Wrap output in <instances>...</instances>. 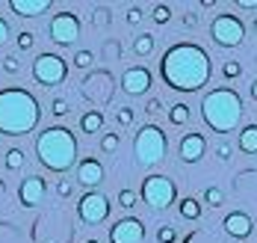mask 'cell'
Masks as SVG:
<instances>
[{"label":"cell","mask_w":257,"mask_h":243,"mask_svg":"<svg viewBox=\"0 0 257 243\" xmlns=\"http://www.w3.org/2000/svg\"><path fill=\"white\" fill-rule=\"evenodd\" d=\"M254 30H257V18H254Z\"/></svg>","instance_id":"43"},{"label":"cell","mask_w":257,"mask_h":243,"mask_svg":"<svg viewBox=\"0 0 257 243\" xmlns=\"http://www.w3.org/2000/svg\"><path fill=\"white\" fill-rule=\"evenodd\" d=\"M51 113L53 116H68V101H65V98H53Z\"/></svg>","instance_id":"34"},{"label":"cell","mask_w":257,"mask_h":243,"mask_svg":"<svg viewBox=\"0 0 257 243\" xmlns=\"http://www.w3.org/2000/svg\"><path fill=\"white\" fill-rule=\"evenodd\" d=\"M15 42H18V51H30V48L36 45V36H33L30 30H24V33H18V39H15Z\"/></svg>","instance_id":"29"},{"label":"cell","mask_w":257,"mask_h":243,"mask_svg":"<svg viewBox=\"0 0 257 243\" xmlns=\"http://www.w3.org/2000/svg\"><path fill=\"white\" fill-rule=\"evenodd\" d=\"M142 18H145V12L139 6H130L127 9V24H142Z\"/></svg>","instance_id":"36"},{"label":"cell","mask_w":257,"mask_h":243,"mask_svg":"<svg viewBox=\"0 0 257 243\" xmlns=\"http://www.w3.org/2000/svg\"><path fill=\"white\" fill-rule=\"evenodd\" d=\"M80 128H83L86 134H98L103 128V113L101 110H89V113L80 119Z\"/></svg>","instance_id":"19"},{"label":"cell","mask_w":257,"mask_h":243,"mask_svg":"<svg viewBox=\"0 0 257 243\" xmlns=\"http://www.w3.org/2000/svg\"><path fill=\"white\" fill-rule=\"evenodd\" d=\"M145 113H151V116L163 113V101H160V98H151V101H148V107H145Z\"/></svg>","instance_id":"38"},{"label":"cell","mask_w":257,"mask_h":243,"mask_svg":"<svg viewBox=\"0 0 257 243\" xmlns=\"http://www.w3.org/2000/svg\"><path fill=\"white\" fill-rule=\"evenodd\" d=\"M142 199L145 205H151L154 211H166L169 205H175L178 199V187L169 175H148L142 181Z\"/></svg>","instance_id":"6"},{"label":"cell","mask_w":257,"mask_h":243,"mask_svg":"<svg viewBox=\"0 0 257 243\" xmlns=\"http://www.w3.org/2000/svg\"><path fill=\"white\" fill-rule=\"evenodd\" d=\"M45 193H48V181L42 175H27L21 181V187H18V202L24 208H36V205L45 202Z\"/></svg>","instance_id":"12"},{"label":"cell","mask_w":257,"mask_h":243,"mask_svg":"<svg viewBox=\"0 0 257 243\" xmlns=\"http://www.w3.org/2000/svg\"><path fill=\"white\" fill-rule=\"evenodd\" d=\"M118 205H121V208H127V211H130V208L136 205V193H133V190H127V187H124V190H121V193H118Z\"/></svg>","instance_id":"31"},{"label":"cell","mask_w":257,"mask_h":243,"mask_svg":"<svg viewBox=\"0 0 257 243\" xmlns=\"http://www.w3.org/2000/svg\"><path fill=\"white\" fill-rule=\"evenodd\" d=\"M180 216H183V219H198V216H201V202L192 199V196L183 199V202H180Z\"/></svg>","instance_id":"22"},{"label":"cell","mask_w":257,"mask_h":243,"mask_svg":"<svg viewBox=\"0 0 257 243\" xmlns=\"http://www.w3.org/2000/svg\"><path fill=\"white\" fill-rule=\"evenodd\" d=\"M189 116H192V110L186 107V104H175V107H169V122L178 125V128H183V125L189 122Z\"/></svg>","instance_id":"21"},{"label":"cell","mask_w":257,"mask_h":243,"mask_svg":"<svg viewBox=\"0 0 257 243\" xmlns=\"http://www.w3.org/2000/svg\"><path fill=\"white\" fill-rule=\"evenodd\" d=\"M242 98L228 89V86H219L213 92H207L204 101H201V116H204L207 128L216 131V134H231L239 128V119H242Z\"/></svg>","instance_id":"4"},{"label":"cell","mask_w":257,"mask_h":243,"mask_svg":"<svg viewBox=\"0 0 257 243\" xmlns=\"http://www.w3.org/2000/svg\"><path fill=\"white\" fill-rule=\"evenodd\" d=\"M56 193H59L62 199H68V196L74 193V184H71V181H59V184H56Z\"/></svg>","instance_id":"37"},{"label":"cell","mask_w":257,"mask_h":243,"mask_svg":"<svg viewBox=\"0 0 257 243\" xmlns=\"http://www.w3.org/2000/svg\"><path fill=\"white\" fill-rule=\"evenodd\" d=\"M115 119H118V125H121V128L133 125V107H121L118 113H115Z\"/></svg>","instance_id":"33"},{"label":"cell","mask_w":257,"mask_h":243,"mask_svg":"<svg viewBox=\"0 0 257 243\" xmlns=\"http://www.w3.org/2000/svg\"><path fill=\"white\" fill-rule=\"evenodd\" d=\"M222 77H225V80H236V77H242V65H239L236 59H228V62L222 65Z\"/></svg>","instance_id":"24"},{"label":"cell","mask_w":257,"mask_h":243,"mask_svg":"<svg viewBox=\"0 0 257 243\" xmlns=\"http://www.w3.org/2000/svg\"><path fill=\"white\" fill-rule=\"evenodd\" d=\"M239 151L257 154V125H245V128L239 131Z\"/></svg>","instance_id":"18"},{"label":"cell","mask_w":257,"mask_h":243,"mask_svg":"<svg viewBox=\"0 0 257 243\" xmlns=\"http://www.w3.org/2000/svg\"><path fill=\"white\" fill-rule=\"evenodd\" d=\"M3 71H6V74H18V71H21V62H18L15 54H9L6 59H3Z\"/></svg>","instance_id":"30"},{"label":"cell","mask_w":257,"mask_h":243,"mask_svg":"<svg viewBox=\"0 0 257 243\" xmlns=\"http://www.w3.org/2000/svg\"><path fill=\"white\" fill-rule=\"evenodd\" d=\"M86 243H101V240H86Z\"/></svg>","instance_id":"42"},{"label":"cell","mask_w":257,"mask_h":243,"mask_svg":"<svg viewBox=\"0 0 257 243\" xmlns=\"http://www.w3.org/2000/svg\"><path fill=\"white\" fill-rule=\"evenodd\" d=\"M92 62H95V56H92V51H80V54L74 56V65H77V68H89Z\"/></svg>","instance_id":"32"},{"label":"cell","mask_w":257,"mask_h":243,"mask_svg":"<svg viewBox=\"0 0 257 243\" xmlns=\"http://www.w3.org/2000/svg\"><path fill=\"white\" fill-rule=\"evenodd\" d=\"M183 27H186V30L198 27V15H195V12H189V15H183Z\"/></svg>","instance_id":"39"},{"label":"cell","mask_w":257,"mask_h":243,"mask_svg":"<svg viewBox=\"0 0 257 243\" xmlns=\"http://www.w3.org/2000/svg\"><path fill=\"white\" fill-rule=\"evenodd\" d=\"M6 42H9V24H6V21L0 18V48H3Z\"/></svg>","instance_id":"40"},{"label":"cell","mask_w":257,"mask_h":243,"mask_svg":"<svg viewBox=\"0 0 257 243\" xmlns=\"http://www.w3.org/2000/svg\"><path fill=\"white\" fill-rule=\"evenodd\" d=\"M121 89L127 95H145L151 89V71L145 65H133L121 74Z\"/></svg>","instance_id":"13"},{"label":"cell","mask_w":257,"mask_h":243,"mask_svg":"<svg viewBox=\"0 0 257 243\" xmlns=\"http://www.w3.org/2000/svg\"><path fill=\"white\" fill-rule=\"evenodd\" d=\"M157 240H160V243H175V240H178L175 225H160V228H157Z\"/></svg>","instance_id":"27"},{"label":"cell","mask_w":257,"mask_h":243,"mask_svg":"<svg viewBox=\"0 0 257 243\" xmlns=\"http://www.w3.org/2000/svg\"><path fill=\"white\" fill-rule=\"evenodd\" d=\"M21 166H24V151H21V148H9V151H6V169L18 172Z\"/></svg>","instance_id":"23"},{"label":"cell","mask_w":257,"mask_h":243,"mask_svg":"<svg viewBox=\"0 0 257 243\" xmlns=\"http://www.w3.org/2000/svg\"><path fill=\"white\" fill-rule=\"evenodd\" d=\"M118 142H121V134H103L101 136V151L112 154V151L118 148Z\"/></svg>","instance_id":"26"},{"label":"cell","mask_w":257,"mask_h":243,"mask_svg":"<svg viewBox=\"0 0 257 243\" xmlns=\"http://www.w3.org/2000/svg\"><path fill=\"white\" fill-rule=\"evenodd\" d=\"M145 240V222L136 216H124L109 225V243H142Z\"/></svg>","instance_id":"11"},{"label":"cell","mask_w":257,"mask_h":243,"mask_svg":"<svg viewBox=\"0 0 257 243\" xmlns=\"http://www.w3.org/2000/svg\"><path fill=\"white\" fill-rule=\"evenodd\" d=\"M109 199L103 196V193H86L83 199H80V205H77V214L83 222H89V225H98V222H103L106 216H109Z\"/></svg>","instance_id":"10"},{"label":"cell","mask_w":257,"mask_h":243,"mask_svg":"<svg viewBox=\"0 0 257 243\" xmlns=\"http://www.w3.org/2000/svg\"><path fill=\"white\" fill-rule=\"evenodd\" d=\"M103 181V166L95 157H86V160L77 163V184L83 187H98Z\"/></svg>","instance_id":"15"},{"label":"cell","mask_w":257,"mask_h":243,"mask_svg":"<svg viewBox=\"0 0 257 243\" xmlns=\"http://www.w3.org/2000/svg\"><path fill=\"white\" fill-rule=\"evenodd\" d=\"M210 71H213V65H210L207 51L201 45H192V42L172 45L160 59V77L178 92L204 89L207 80H210Z\"/></svg>","instance_id":"1"},{"label":"cell","mask_w":257,"mask_h":243,"mask_svg":"<svg viewBox=\"0 0 257 243\" xmlns=\"http://www.w3.org/2000/svg\"><path fill=\"white\" fill-rule=\"evenodd\" d=\"M251 98H254V101H257V80L251 83Z\"/></svg>","instance_id":"41"},{"label":"cell","mask_w":257,"mask_h":243,"mask_svg":"<svg viewBox=\"0 0 257 243\" xmlns=\"http://www.w3.org/2000/svg\"><path fill=\"white\" fill-rule=\"evenodd\" d=\"M210 36H213V42H216L219 48H239L242 39H245V27H242V21H239L236 15L225 12V15H216V18H213Z\"/></svg>","instance_id":"7"},{"label":"cell","mask_w":257,"mask_h":243,"mask_svg":"<svg viewBox=\"0 0 257 243\" xmlns=\"http://www.w3.org/2000/svg\"><path fill=\"white\" fill-rule=\"evenodd\" d=\"M166 148H169V139L157 125H142L133 136V154L139 166H157L166 157Z\"/></svg>","instance_id":"5"},{"label":"cell","mask_w":257,"mask_h":243,"mask_svg":"<svg viewBox=\"0 0 257 243\" xmlns=\"http://www.w3.org/2000/svg\"><path fill=\"white\" fill-rule=\"evenodd\" d=\"M33 77L42 86H59L68 77V62L59 54H39L33 62Z\"/></svg>","instance_id":"8"},{"label":"cell","mask_w":257,"mask_h":243,"mask_svg":"<svg viewBox=\"0 0 257 243\" xmlns=\"http://www.w3.org/2000/svg\"><path fill=\"white\" fill-rule=\"evenodd\" d=\"M42 119V107L33 92L21 86L0 89V134L3 136H24L30 134Z\"/></svg>","instance_id":"2"},{"label":"cell","mask_w":257,"mask_h":243,"mask_svg":"<svg viewBox=\"0 0 257 243\" xmlns=\"http://www.w3.org/2000/svg\"><path fill=\"white\" fill-rule=\"evenodd\" d=\"M204 202L210 205V208H219V205L225 202V193H222L219 187H207L204 190Z\"/></svg>","instance_id":"25"},{"label":"cell","mask_w":257,"mask_h":243,"mask_svg":"<svg viewBox=\"0 0 257 243\" xmlns=\"http://www.w3.org/2000/svg\"><path fill=\"white\" fill-rule=\"evenodd\" d=\"M36 157L51 172H68L77 163V139L62 125L45 128L36 136Z\"/></svg>","instance_id":"3"},{"label":"cell","mask_w":257,"mask_h":243,"mask_svg":"<svg viewBox=\"0 0 257 243\" xmlns=\"http://www.w3.org/2000/svg\"><path fill=\"white\" fill-rule=\"evenodd\" d=\"M151 18H154L157 24H169V18H172V9H169L166 3H160V6H154V15H151Z\"/></svg>","instance_id":"28"},{"label":"cell","mask_w":257,"mask_h":243,"mask_svg":"<svg viewBox=\"0 0 257 243\" xmlns=\"http://www.w3.org/2000/svg\"><path fill=\"white\" fill-rule=\"evenodd\" d=\"M216 154H219V160H231L233 145L231 142H219V145H216Z\"/></svg>","instance_id":"35"},{"label":"cell","mask_w":257,"mask_h":243,"mask_svg":"<svg viewBox=\"0 0 257 243\" xmlns=\"http://www.w3.org/2000/svg\"><path fill=\"white\" fill-rule=\"evenodd\" d=\"M207 151V139L204 134H183V139H180V160L183 163H198L201 157H204Z\"/></svg>","instance_id":"14"},{"label":"cell","mask_w":257,"mask_h":243,"mask_svg":"<svg viewBox=\"0 0 257 243\" xmlns=\"http://www.w3.org/2000/svg\"><path fill=\"white\" fill-rule=\"evenodd\" d=\"M9 9L21 18H36L51 9V0H9Z\"/></svg>","instance_id":"17"},{"label":"cell","mask_w":257,"mask_h":243,"mask_svg":"<svg viewBox=\"0 0 257 243\" xmlns=\"http://www.w3.org/2000/svg\"><path fill=\"white\" fill-rule=\"evenodd\" d=\"M157 39L151 36V33H142V36H136L133 39V51H136V56H148L151 51H154Z\"/></svg>","instance_id":"20"},{"label":"cell","mask_w":257,"mask_h":243,"mask_svg":"<svg viewBox=\"0 0 257 243\" xmlns=\"http://www.w3.org/2000/svg\"><path fill=\"white\" fill-rule=\"evenodd\" d=\"M222 228L231 234V237H236V240H245V237H251V231H254V225H251V219H248V214H228L225 216V222H222Z\"/></svg>","instance_id":"16"},{"label":"cell","mask_w":257,"mask_h":243,"mask_svg":"<svg viewBox=\"0 0 257 243\" xmlns=\"http://www.w3.org/2000/svg\"><path fill=\"white\" fill-rule=\"evenodd\" d=\"M48 36H51L59 48L74 45V42L80 39V18L74 15V12H68V9L56 12V15L51 18V24H48Z\"/></svg>","instance_id":"9"}]
</instances>
